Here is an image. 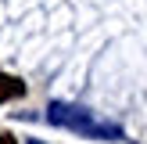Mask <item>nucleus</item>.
I'll list each match as a JSON object with an SVG mask.
<instances>
[{"label":"nucleus","instance_id":"nucleus-1","mask_svg":"<svg viewBox=\"0 0 147 144\" xmlns=\"http://www.w3.org/2000/svg\"><path fill=\"white\" fill-rule=\"evenodd\" d=\"M50 122H57V126H68V130H79V133H90V137H119V126L93 122V119H90V112H83V108H72V105H50Z\"/></svg>","mask_w":147,"mask_h":144},{"label":"nucleus","instance_id":"nucleus-2","mask_svg":"<svg viewBox=\"0 0 147 144\" xmlns=\"http://www.w3.org/2000/svg\"><path fill=\"white\" fill-rule=\"evenodd\" d=\"M22 94H25V83L14 79V76H7V72H0V105L11 101V97H22Z\"/></svg>","mask_w":147,"mask_h":144},{"label":"nucleus","instance_id":"nucleus-3","mask_svg":"<svg viewBox=\"0 0 147 144\" xmlns=\"http://www.w3.org/2000/svg\"><path fill=\"white\" fill-rule=\"evenodd\" d=\"M0 144H18V141H14L11 133H0Z\"/></svg>","mask_w":147,"mask_h":144}]
</instances>
